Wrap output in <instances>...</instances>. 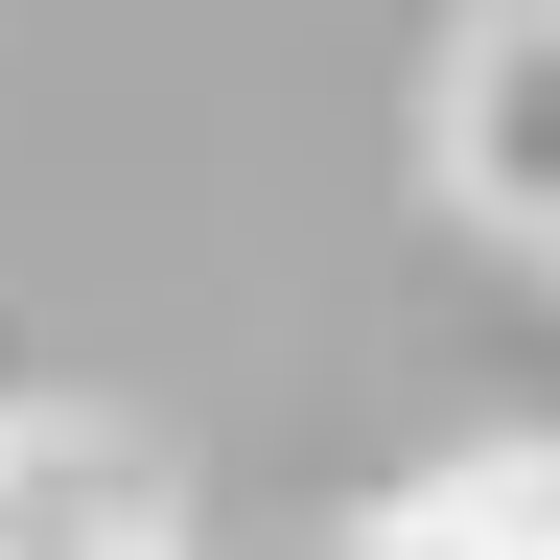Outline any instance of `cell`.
<instances>
[{
    "mask_svg": "<svg viewBox=\"0 0 560 560\" xmlns=\"http://www.w3.org/2000/svg\"><path fill=\"white\" fill-rule=\"evenodd\" d=\"M350 560H560V444H444L420 490L350 514Z\"/></svg>",
    "mask_w": 560,
    "mask_h": 560,
    "instance_id": "obj_3",
    "label": "cell"
},
{
    "mask_svg": "<svg viewBox=\"0 0 560 560\" xmlns=\"http://www.w3.org/2000/svg\"><path fill=\"white\" fill-rule=\"evenodd\" d=\"M0 560H187V514H164V467H140L117 420L24 397L0 420Z\"/></svg>",
    "mask_w": 560,
    "mask_h": 560,
    "instance_id": "obj_2",
    "label": "cell"
},
{
    "mask_svg": "<svg viewBox=\"0 0 560 560\" xmlns=\"http://www.w3.org/2000/svg\"><path fill=\"white\" fill-rule=\"evenodd\" d=\"M420 164H444L467 234H537V257H560V0H467V24H444Z\"/></svg>",
    "mask_w": 560,
    "mask_h": 560,
    "instance_id": "obj_1",
    "label": "cell"
}]
</instances>
